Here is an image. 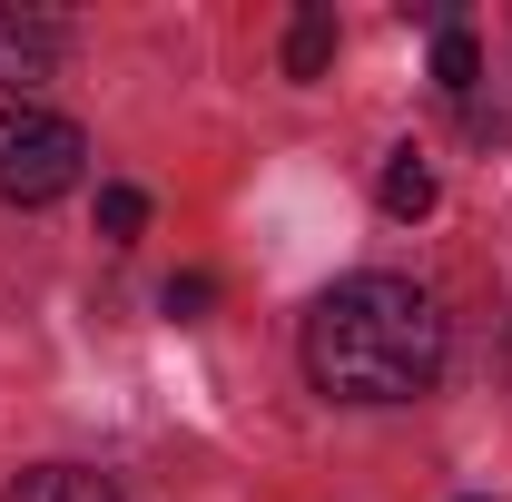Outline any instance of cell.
<instances>
[{"instance_id": "cell-9", "label": "cell", "mask_w": 512, "mask_h": 502, "mask_svg": "<svg viewBox=\"0 0 512 502\" xmlns=\"http://www.w3.org/2000/svg\"><path fill=\"white\" fill-rule=\"evenodd\" d=\"M207 306H217V286H207V276H168V315H178V325H197Z\"/></svg>"}, {"instance_id": "cell-3", "label": "cell", "mask_w": 512, "mask_h": 502, "mask_svg": "<svg viewBox=\"0 0 512 502\" xmlns=\"http://www.w3.org/2000/svg\"><path fill=\"white\" fill-rule=\"evenodd\" d=\"M60 20L50 10H20V0H0V89H30V79H50L60 69Z\"/></svg>"}, {"instance_id": "cell-1", "label": "cell", "mask_w": 512, "mask_h": 502, "mask_svg": "<svg viewBox=\"0 0 512 502\" xmlns=\"http://www.w3.org/2000/svg\"><path fill=\"white\" fill-rule=\"evenodd\" d=\"M306 375L335 404H414L444 375V306L404 276H345L306 306Z\"/></svg>"}, {"instance_id": "cell-6", "label": "cell", "mask_w": 512, "mask_h": 502, "mask_svg": "<svg viewBox=\"0 0 512 502\" xmlns=\"http://www.w3.org/2000/svg\"><path fill=\"white\" fill-rule=\"evenodd\" d=\"M384 217H404V227H414V217H434V168H424L414 148L384 168Z\"/></svg>"}, {"instance_id": "cell-8", "label": "cell", "mask_w": 512, "mask_h": 502, "mask_svg": "<svg viewBox=\"0 0 512 502\" xmlns=\"http://www.w3.org/2000/svg\"><path fill=\"white\" fill-rule=\"evenodd\" d=\"M138 227H148V197H138V188H99V237H109V247H128Z\"/></svg>"}, {"instance_id": "cell-5", "label": "cell", "mask_w": 512, "mask_h": 502, "mask_svg": "<svg viewBox=\"0 0 512 502\" xmlns=\"http://www.w3.org/2000/svg\"><path fill=\"white\" fill-rule=\"evenodd\" d=\"M335 60V10H296V30H286V79H325Z\"/></svg>"}, {"instance_id": "cell-7", "label": "cell", "mask_w": 512, "mask_h": 502, "mask_svg": "<svg viewBox=\"0 0 512 502\" xmlns=\"http://www.w3.org/2000/svg\"><path fill=\"white\" fill-rule=\"evenodd\" d=\"M434 79L463 99V89L483 79V40H473V30H444V40H434Z\"/></svg>"}, {"instance_id": "cell-2", "label": "cell", "mask_w": 512, "mask_h": 502, "mask_svg": "<svg viewBox=\"0 0 512 502\" xmlns=\"http://www.w3.org/2000/svg\"><path fill=\"white\" fill-rule=\"evenodd\" d=\"M79 168H89V138L60 119V109H0V197L10 207H50V197L79 188Z\"/></svg>"}, {"instance_id": "cell-4", "label": "cell", "mask_w": 512, "mask_h": 502, "mask_svg": "<svg viewBox=\"0 0 512 502\" xmlns=\"http://www.w3.org/2000/svg\"><path fill=\"white\" fill-rule=\"evenodd\" d=\"M0 502H119L109 493V473H79V463H40V473H20Z\"/></svg>"}]
</instances>
